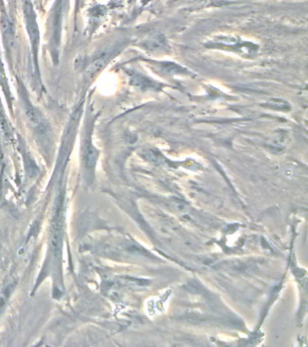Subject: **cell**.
<instances>
[{
  "mask_svg": "<svg viewBox=\"0 0 308 347\" xmlns=\"http://www.w3.org/2000/svg\"><path fill=\"white\" fill-rule=\"evenodd\" d=\"M25 118L26 123L33 129L38 130L39 132H46L47 129V122L46 118L43 115L42 112L38 108L33 106L29 101H26L25 103Z\"/></svg>",
  "mask_w": 308,
  "mask_h": 347,
  "instance_id": "obj_2",
  "label": "cell"
},
{
  "mask_svg": "<svg viewBox=\"0 0 308 347\" xmlns=\"http://www.w3.org/2000/svg\"><path fill=\"white\" fill-rule=\"evenodd\" d=\"M107 58L108 57L104 56V57H100L92 61V63H90L86 68V75L88 77H93L97 73H99L105 67L107 63Z\"/></svg>",
  "mask_w": 308,
  "mask_h": 347,
  "instance_id": "obj_3",
  "label": "cell"
},
{
  "mask_svg": "<svg viewBox=\"0 0 308 347\" xmlns=\"http://www.w3.org/2000/svg\"><path fill=\"white\" fill-rule=\"evenodd\" d=\"M147 49L150 51H160L166 48L167 43L165 41V37L163 36H156L150 39L146 44Z\"/></svg>",
  "mask_w": 308,
  "mask_h": 347,
  "instance_id": "obj_4",
  "label": "cell"
},
{
  "mask_svg": "<svg viewBox=\"0 0 308 347\" xmlns=\"http://www.w3.org/2000/svg\"><path fill=\"white\" fill-rule=\"evenodd\" d=\"M24 14H25V25L27 28V33L29 34L30 41L32 45L34 60L36 62V55L38 53V45H39V31H38L37 24L35 14L33 12L32 5L29 1H25L24 4Z\"/></svg>",
  "mask_w": 308,
  "mask_h": 347,
  "instance_id": "obj_1",
  "label": "cell"
}]
</instances>
